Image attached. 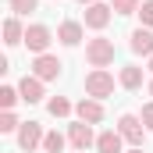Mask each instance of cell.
<instances>
[{
  "label": "cell",
  "mask_w": 153,
  "mask_h": 153,
  "mask_svg": "<svg viewBox=\"0 0 153 153\" xmlns=\"http://www.w3.org/2000/svg\"><path fill=\"white\" fill-rule=\"evenodd\" d=\"M85 61H89L93 68H107V64H114V39L93 36L89 43H85Z\"/></svg>",
  "instance_id": "obj_1"
},
{
  "label": "cell",
  "mask_w": 153,
  "mask_h": 153,
  "mask_svg": "<svg viewBox=\"0 0 153 153\" xmlns=\"http://www.w3.org/2000/svg\"><path fill=\"white\" fill-rule=\"evenodd\" d=\"M85 96H93V100L114 96V75H111L107 68H93V71L85 75Z\"/></svg>",
  "instance_id": "obj_2"
},
{
  "label": "cell",
  "mask_w": 153,
  "mask_h": 153,
  "mask_svg": "<svg viewBox=\"0 0 153 153\" xmlns=\"http://www.w3.org/2000/svg\"><path fill=\"white\" fill-rule=\"evenodd\" d=\"M117 132H121V139H125L128 146H143L146 125H143L139 114H121V117H117Z\"/></svg>",
  "instance_id": "obj_3"
},
{
  "label": "cell",
  "mask_w": 153,
  "mask_h": 153,
  "mask_svg": "<svg viewBox=\"0 0 153 153\" xmlns=\"http://www.w3.org/2000/svg\"><path fill=\"white\" fill-rule=\"evenodd\" d=\"M111 18H114V7L96 0V4H89V7H85V18H82V25H85V29H93V32H103V29L111 25Z\"/></svg>",
  "instance_id": "obj_4"
},
{
  "label": "cell",
  "mask_w": 153,
  "mask_h": 153,
  "mask_svg": "<svg viewBox=\"0 0 153 153\" xmlns=\"http://www.w3.org/2000/svg\"><path fill=\"white\" fill-rule=\"evenodd\" d=\"M43 139H46V132H43L39 121H22V128H18V146L25 153H36L39 146H43Z\"/></svg>",
  "instance_id": "obj_5"
},
{
  "label": "cell",
  "mask_w": 153,
  "mask_h": 153,
  "mask_svg": "<svg viewBox=\"0 0 153 153\" xmlns=\"http://www.w3.org/2000/svg\"><path fill=\"white\" fill-rule=\"evenodd\" d=\"M50 43H53V32L46 29V25H29L25 29V46H29V53H50Z\"/></svg>",
  "instance_id": "obj_6"
},
{
  "label": "cell",
  "mask_w": 153,
  "mask_h": 153,
  "mask_svg": "<svg viewBox=\"0 0 153 153\" xmlns=\"http://www.w3.org/2000/svg\"><path fill=\"white\" fill-rule=\"evenodd\" d=\"M68 143L75 146V153H85L89 146H96V132H93V125H85V121L68 125Z\"/></svg>",
  "instance_id": "obj_7"
},
{
  "label": "cell",
  "mask_w": 153,
  "mask_h": 153,
  "mask_svg": "<svg viewBox=\"0 0 153 153\" xmlns=\"http://www.w3.org/2000/svg\"><path fill=\"white\" fill-rule=\"evenodd\" d=\"M61 57H53V53H39L36 61H32V75L36 78H43V82H53V78L61 75Z\"/></svg>",
  "instance_id": "obj_8"
},
{
  "label": "cell",
  "mask_w": 153,
  "mask_h": 153,
  "mask_svg": "<svg viewBox=\"0 0 153 153\" xmlns=\"http://www.w3.org/2000/svg\"><path fill=\"white\" fill-rule=\"evenodd\" d=\"M128 50L139 53V57H153V29H146V25L132 29V36H128Z\"/></svg>",
  "instance_id": "obj_9"
},
{
  "label": "cell",
  "mask_w": 153,
  "mask_h": 153,
  "mask_svg": "<svg viewBox=\"0 0 153 153\" xmlns=\"http://www.w3.org/2000/svg\"><path fill=\"white\" fill-rule=\"evenodd\" d=\"M75 114H78V121H85V125H100V121H103V103L93 100V96H85V100L75 103Z\"/></svg>",
  "instance_id": "obj_10"
},
{
  "label": "cell",
  "mask_w": 153,
  "mask_h": 153,
  "mask_svg": "<svg viewBox=\"0 0 153 153\" xmlns=\"http://www.w3.org/2000/svg\"><path fill=\"white\" fill-rule=\"evenodd\" d=\"M96 153H125V139L117 128H107L96 135Z\"/></svg>",
  "instance_id": "obj_11"
},
{
  "label": "cell",
  "mask_w": 153,
  "mask_h": 153,
  "mask_svg": "<svg viewBox=\"0 0 153 153\" xmlns=\"http://www.w3.org/2000/svg\"><path fill=\"white\" fill-rule=\"evenodd\" d=\"M18 93H22V100L25 103H39L46 93H43V78H36V75H25L22 82H18Z\"/></svg>",
  "instance_id": "obj_12"
},
{
  "label": "cell",
  "mask_w": 153,
  "mask_h": 153,
  "mask_svg": "<svg viewBox=\"0 0 153 153\" xmlns=\"http://www.w3.org/2000/svg\"><path fill=\"white\" fill-rule=\"evenodd\" d=\"M82 36H85V25H82V22H71V18L61 22V29H57V39H61L64 46H78Z\"/></svg>",
  "instance_id": "obj_13"
},
{
  "label": "cell",
  "mask_w": 153,
  "mask_h": 153,
  "mask_svg": "<svg viewBox=\"0 0 153 153\" xmlns=\"http://www.w3.org/2000/svg\"><path fill=\"white\" fill-rule=\"evenodd\" d=\"M117 85L128 89V93H135V89L143 85V68H139V64H125V68L117 71Z\"/></svg>",
  "instance_id": "obj_14"
},
{
  "label": "cell",
  "mask_w": 153,
  "mask_h": 153,
  "mask_svg": "<svg viewBox=\"0 0 153 153\" xmlns=\"http://www.w3.org/2000/svg\"><path fill=\"white\" fill-rule=\"evenodd\" d=\"M4 43H7V46H18V43H25V25L18 22V14L4 18Z\"/></svg>",
  "instance_id": "obj_15"
},
{
  "label": "cell",
  "mask_w": 153,
  "mask_h": 153,
  "mask_svg": "<svg viewBox=\"0 0 153 153\" xmlns=\"http://www.w3.org/2000/svg\"><path fill=\"white\" fill-rule=\"evenodd\" d=\"M64 146H68V135H61V132H46L43 153H64Z\"/></svg>",
  "instance_id": "obj_16"
},
{
  "label": "cell",
  "mask_w": 153,
  "mask_h": 153,
  "mask_svg": "<svg viewBox=\"0 0 153 153\" xmlns=\"http://www.w3.org/2000/svg\"><path fill=\"white\" fill-rule=\"evenodd\" d=\"M22 100L18 85H0V111H14V103Z\"/></svg>",
  "instance_id": "obj_17"
},
{
  "label": "cell",
  "mask_w": 153,
  "mask_h": 153,
  "mask_svg": "<svg viewBox=\"0 0 153 153\" xmlns=\"http://www.w3.org/2000/svg\"><path fill=\"white\" fill-rule=\"evenodd\" d=\"M46 111L53 117H68L75 107H71V100H64V96H53V100H46Z\"/></svg>",
  "instance_id": "obj_18"
},
{
  "label": "cell",
  "mask_w": 153,
  "mask_h": 153,
  "mask_svg": "<svg viewBox=\"0 0 153 153\" xmlns=\"http://www.w3.org/2000/svg\"><path fill=\"white\" fill-rule=\"evenodd\" d=\"M7 7H11L18 18H22V14H32V11H36V7H39V0H7Z\"/></svg>",
  "instance_id": "obj_19"
},
{
  "label": "cell",
  "mask_w": 153,
  "mask_h": 153,
  "mask_svg": "<svg viewBox=\"0 0 153 153\" xmlns=\"http://www.w3.org/2000/svg\"><path fill=\"white\" fill-rule=\"evenodd\" d=\"M22 128V121L14 117V111H0V132L7 135V132H18Z\"/></svg>",
  "instance_id": "obj_20"
},
{
  "label": "cell",
  "mask_w": 153,
  "mask_h": 153,
  "mask_svg": "<svg viewBox=\"0 0 153 153\" xmlns=\"http://www.w3.org/2000/svg\"><path fill=\"white\" fill-rule=\"evenodd\" d=\"M111 7H114V14H139V0H111Z\"/></svg>",
  "instance_id": "obj_21"
},
{
  "label": "cell",
  "mask_w": 153,
  "mask_h": 153,
  "mask_svg": "<svg viewBox=\"0 0 153 153\" xmlns=\"http://www.w3.org/2000/svg\"><path fill=\"white\" fill-rule=\"evenodd\" d=\"M139 22H143L146 29H153V0H143V7H139Z\"/></svg>",
  "instance_id": "obj_22"
},
{
  "label": "cell",
  "mask_w": 153,
  "mask_h": 153,
  "mask_svg": "<svg viewBox=\"0 0 153 153\" xmlns=\"http://www.w3.org/2000/svg\"><path fill=\"white\" fill-rule=\"evenodd\" d=\"M139 117H143L146 132H153V100H150V103H143V114H139Z\"/></svg>",
  "instance_id": "obj_23"
},
{
  "label": "cell",
  "mask_w": 153,
  "mask_h": 153,
  "mask_svg": "<svg viewBox=\"0 0 153 153\" xmlns=\"http://www.w3.org/2000/svg\"><path fill=\"white\" fill-rule=\"evenodd\" d=\"M125 153H146V150H143V146H132V150H125Z\"/></svg>",
  "instance_id": "obj_24"
},
{
  "label": "cell",
  "mask_w": 153,
  "mask_h": 153,
  "mask_svg": "<svg viewBox=\"0 0 153 153\" xmlns=\"http://www.w3.org/2000/svg\"><path fill=\"white\" fill-rule=\"evenodd\" d=\"M78 4H85V7H89V4H96V0H78Z\"/></svg>",
  "instance_id": "obj_25"
},
{
  "label": "cell",
  "mask_w": 153,
  "mask_h": 153,
  "mask_svg": "<svg viewBox=\"0 0 153 153\" xmlns=\"http://www.w3.org/2000/svg\"><path fill=\"white\" fill-rule=\"evenodd\" d=\"M146 68H150V71H153V57H150V64H146Z\"/></svg>",
  "instance_id": "obj_26"
},
{
  "label": "cell",
  "mask_w": 153,
  "mask_h": 153,
  "mask_svg": "<svg viewBox=\"0 0 153 153\" xmlns=\"http://www.w3.org/2000/svg\"><path fill=\"white\" fill-rule=\"evenodd\" d=\"M150 96H153V82H150Z\"/></svg>",
  "instance_id": "obj_27"
}]
</instances>
